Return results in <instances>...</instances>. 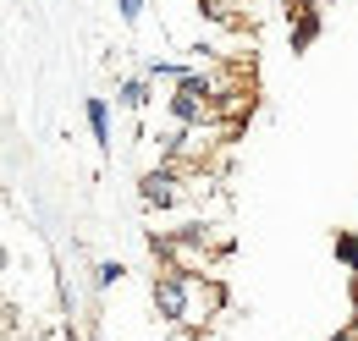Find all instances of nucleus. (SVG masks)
<instances>
[{
    "label": "nucleus",
    "mask_w": 358,
    "mask_h": 341,
    "mask_svg": "<svg viewBox=\"0 0 358 341\" xmlns=\"http://www.w3.org/2000/svg\"><path fill=\"white\" fill-rule=\"evenodd\" d=\"M331 341H358V325H348V331H336Z\"/></svg>",
    "instance_id": "9d476101"
},
{
    "label": "nucleus",
    "mask_w": 358,
    "mask_h": 341,
    "mask_svg": "<svg viewBox=\"0 0 358 341\" xmlns=\"http://www.w3.org/2000/svg\"><path fill=\"white\" fill-rule=\"evenodd\" d=\"M122 275H127V264H122V259H105V264L94 270V286H99V292H110V286H116Z\"/></svg>",
    "instance_id": "423d86ee"
},
{
    "label": "nucleus",
    "mask_w": 358,
    "mask_h": 341,
    "mask_svg": "<svg viewBox=\"0 0 358 341\" xmlns=\"http://www.w3.org/2000/svg\"><path fill=\"white\" fill-rule=\"evenodd\" d=\"M287 34H292V50H309L320 39V11H314L309 0H298L292 6V17H287Z\"/></svg>",
    "instance_id": "20e7f679"
},
{
    "label": "nucleus",
    "mask_w": 358,
    "mask_h": 341,
    "mask_svg": "<svg viewBox=\"0 0 358 341\" xmlns=\"http://www.w3.org/2000/svg\"><path fill=\"white\" fill-rule=\"evenodd\" d=\"M171 122L177 127H210V122H221V99H215V83H210V72H177V88H171Z\"/></svg>",
    "instance_id": "f03ea898"
},
{
    "label": "nucleus",
    "mask_w": 358,
    "mask_h": 341,
    "mask_svg": "<svg viewBox=\"0 0 358 341\" xmlns=\"http://www.w3.org/2000/svg\"><path fill=\"white\" fill-rule=\"evenodd\" d=\"M149 298H155L160 319H171L182 331H204L226 308V286L215 275H204V270H160L155 286H149Z\"/></svg>",
    "instance_id": "f257e3e1"
},
{
    "label": "nucleus",
    "mask_w": 358,
    "mask_h": 341,
    "mask_svg": "<svg viewBox=\"0 0 358 341\" xmlns=\"http://www.w3.org/2000/svg\"><path fill=\"white\" fill-rule=\"evenodd\" d=\"M138 198H143L149 210H177L182 198H187V170L166 160L160 170H149V176L138 182Z\"/></svg>",
    "instance_id": "7ed1b4c3"
},
{
    "label": "nucleus",
    "mask_w": 358,
    "mask_h": 341,
    "mask_svg": "<svg viewBox=\"0 0 358 341\" xmlns=\"http://www.w3.org/2000/svg\"><path fill=\"white\" fill-rule=\"evenodd\" d=\"M83 116H89L94 143H99V149H110V105H105V99H89V105H83Z\"/></svg>",
    "instance_id": "39448f33"
},
{
    "label": "nucleus",
    "mask_w": 358,
    "mask_h": 341,
    "mask_svg": "<svg viewBox=\"0 0 358 341\" xmlns=\"http://www.w3.org/2000/svg\"><path fill=\"white\" fill-rule=\"evenodd\" d=\"M336 259H342L348 270H358V237L353 231H336Z\"/></svg>",
    "instance_id": "6e6552de"
},
{
    "label": "nucleus",
    "mask_w": 358,
    "mask_h": 341,
    "mask_svg": "<svg viewBox=\"0 0 358 341\" xmlns=\"http://www.w3.org/2000/svg\"><path fill=\"white\" fill-rule=\"evenodd\" d=\"M122 105H127V110H143V105H149V83H143V78H127V83H122Z\"/></svg>",
    "instance_id": "0eeeda50"
},
{
    "label": "nucleus",
    "mask_w": 358,
    "mask_h": 341,
    "mask_svg": "<svg viewBox=\"0 0 358 341\" xmlns=\"http://www.w3.org/2000/svg\"><path fill=\"white\" fill-rule=\"evenodd\" d=\"M116 11H122V22H138L143 17V0H116Z\"/></svg>",
    "instance_id": "1a4fd4ad"
}]
</instances>
